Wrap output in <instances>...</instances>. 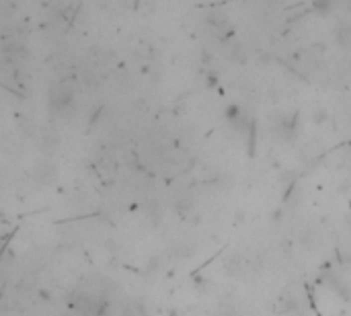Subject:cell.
<instances>
[{"label": "cell", "mask_w": 351, "mask_h": 316, "mask_svg": "<svg viewBox=\"0 0 351 316\" xmlns=\"http://www.w3.org/2000/svg\"><path fill=\"white\" fill-rule=\"evenodd\" d=\"M224 267H226V273H228L230 277H242L244 271H246V263L242 261L240 255H232V257L226 261Z\"/></svg>", "instance_id": "1"}, {"label": "cell", "mask_w": 351, "mask_h": 316, "mask_svg": "<svg viewBox=\"0 0 351 316\" xmlns=\"http://www.w3.org/2000/svg\"><path fill=\"white\" fill-rule=\"evenodd\" d=\"M335 41L343 47L349 49L351 47V25L349 23H339L335 27Z\"/></svg>", "instance_id": "2"}, {"label": "cell", "mask_w": 351, "mask_h": 316, "mask_svg": "<svg viewBox=\"0 0 351 316\" xmlns=\"http://www.w3.org/2000/svg\"><path fill=\"white\" fill-rule=\"evenodd\" d=\"M33 175H35L41 183H52L54 177H56L54 169H52V166H49L47 162H39V164L35 166V171H33Z\"/></svg>", "instance_id": "3"}, {"label": "cell", "mask_w": 351, "mask_h": 316, "mask_svg": "<svg viewBox=\"0 0 351 316\" xmlns=\"http://www.w3.org/2000/svg\"><path fill=\"white\" fill-rule=\"evenodd\" d=\"M216 316H236V310H234V306H230V304H224L216 310Z\"/></svg>", "instance_id": "4"}, {"label": "cell", "mask_w": 351, "mask_h": 316, "mask_svg": "<svg viewBox=\"0 0 351 316\" xmlns=\"http://www.w3.org/2000/svg\"><path fill=\"white\" fill-rule=\"evenodd\" d=\"M323 115H325V111H316V115H314V121H323V119H325Z\"/></svg>", "instance_id": "5"}]
</instances>
